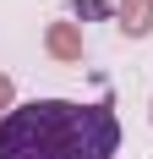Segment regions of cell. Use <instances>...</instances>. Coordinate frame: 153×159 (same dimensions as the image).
<instances>
[{"mask_svg": "<svg viewBox=\"0 0 153 159\" xmlns=\"http://www.w3.org/2000/svg\"><path fill=\"white\" fill-rule=\"evenodd\" d=\"M120 148L115 99L71 104V99H33L0 121V159H109Z\"/></svg>", "mask_w": 153, "mask_h": 159, "instance_id": "1", "label": "cell"}, {"mask_svg": "<svg viewBox=\"0 0 153 159\" xmlns=\"http://www.w3.org/2000/svg\"><path fill=\"white\" fill-rule=\"evenodd\" d=\"M44 49L55 55V61H82V33H76V22H49Z\"/></svg>", "mask_w": 153, "mask_h": 159, "instance_id": "2", "label": "cell"}, {"mask_svg": "<svg viewBox=\"0 0 153 159\" xmlns=\"http://www.w3.org/2000/svg\"><path fill=\"white\" fill-rule=\"evenodd\" d=\"M120 33L126 39H148L153 33V0H120Z\"/></svg>", "mask_w": 153, "mask_h": 159, "instance_id": "3", "label": "cell"}, {"mask_svg": "<svg viewBox=\"0 0 153 159\" xmlns=\"http://www.w3.org/2000/svg\"><path fill=\"white\" fill-rule=\"evenodd\" d=\"M11 110H16V88H11V77L0 71V121H6Z\"/></svg>", "mask_w": 153, "mask_h": 159, "instance_id": "4", "label": "cell"}]
</instances>
